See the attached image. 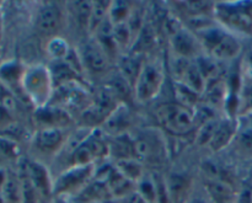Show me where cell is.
Wrapping results in <instances>:
<instances>
[{
    "mask_svg": "<svg viewBox=\"0 0 252 203\" xmlns=\"http://www.w3.org/2000/svg\"><path fill=\"white\" fill-rule=\"evenodd\" d=\"M110 4L111 1H93V11H91L89 32H91L93 34H95L96 30L107 19Z\"/></svg>",
    "mask_w": 252,
    "mask_h": 203,
    "instance_id": "30",
    "label": "cell"
},
{
    "mask_svg": "<svg viewBox=\"0 0 252 203\" xmlns=\"http://www.w3.org/2000/svg\"><path fill=\"white\" fill-rule=\"evenodd\" d=\"M69 52H70V47H69L68 42L62 38V37H53L48 42V46H47V53L49 54V57L53 61L65 59Z\"/></svg>",
    "mask_w": 252,
    "mask_h": 203,
    "instance_id": "31",
    "label": "cell"
},
{
    "mask_svg": "<svg viewBox=\"0 0 252 203\" xmlns=\"http://www.w3.org/2000/svg\"><path fill=\"white\" fill-rule=\"evenodd\" d=\"M78 54L83 69L89 71V73L101 74L105 73L106 69L108 68L110 57L101 48V46L96 42V39L86 41L85 43L81 44Z\"/></svg>",
    "mask_w": 252,
    "mask_h": 203,
    "instance_id": "9",
    "label": "cell"
},
{
    "mask_svg": "<svg viewBox=\"0 0 252 203\" xmlns=\"http://www.w3.org/2000/svg\"><path fill=\"white\" fill-rule=\"evenodd\" d=\"M19 153L16 144L11 139L0 137V155L4 158H15Z\"/></svg>",
    "mask_w": 252,
    "mask_h": 203,
    "instance_id": "37",
    "label": "cell"
},
{
    "mask_svg": "<svg viewBox=\"0 0 252 203\" xmlns=\"http://www.w3.org/2000/svg\"><path fill=\"white\" fill-rule=\"evenodd\" d=\"M240 71L244 79H246L248 81H252V49L248 51V53L244 56L243 63L240 66Z\"/></svg>",
    "mask_w": 252,
    "mask_h": 203,
    "instance_id": "38",
    "label": "cell"
},
{
    "mask_svg": "<svg viewBox=\"0 0 252 203\" xmlns=\"http://www.w3.org/2000/svg\"><path fill=\"white\" fill-rule=\"evenodd\" d=\"M108 144V158L115 162L127 159H135L134 153V138L130 137L128 133L107 137Z\"/></svg>",
    "mask_w": 252,
    "mask_h": 203,
    "instance_id": "16",
    "label": "cell"
},
{
    "mask_svg": "<svg viewBox=\"0 0 252 203\" xmlns=\"http://www.w3.org/2000/svg\"><path fill=\"white\" fill-rule=\"evenodd\" d=\"M236 133H238V126L233 118L229 117L226 120H219L213 137L209 140L208 147L213 152H219L235 139Z\"/></svg>",
    "mask_w": 252,
    "mask_h": 203,
    "instance_id": "17",
    "label": "cell"
},
{
    "mask_svg": "<svg viewBox=\"0 0 252 203\" xmlns=\"http://www.w3.org/2000/svg\"><path fill=\"white\" fill-rule=\"evenodd\" d=\"M66 138L62 127H43L36 133L33 144L37 150L44 154L59 153Z\"/></svg>",
    "mask_w": 252,
    "mask_h": 203,
    "instance_id": "12",
    "label": "cell"
},
{
    "mask_svg": "<svg viewBox=\"0 0 252 203\" xmlns=\"http://www.w3.org/2000/svg\"><path fill=\"white\" fill-rule=\"evenodd\" d=\"M133 11V7L129 2L127 1H111L110 7H108L107 17L111 24L115 25L125 24L128 21L130 14Z\"/></svg>",
    "mask_w": 252,
    "mask_h": 203,
    "instance_id": "26",
    "label": "cell"
},
{
    "mask_svg": "<svg viewBox=\"0 0 252 203\" xmlns=\"http://www.w3.org/2000/svg\"><path fill=\"white\" fill-rule=\"evenodd\" d=\"M115 167L117 168L127 179H129L130 181H133L134 184H137V182L145 175L144 172H143L142 163L138 162L137 159L120 160V162H116Z\"/></svg>",
    "mask_w": 252,
    "mask_h": 203,
    "instance_id": "28",
    "label": "cell"
},
{
    "mask_svg": "<svg viewBox=\"0 0 252 203\" xmlns=\"http://www.w3.org/2000/svg\"><path fill=\"white\" fill-rule=\"evenodd\" d=\"M153 177H154L155 187H157V203H171L166 180L160 175H154Z\"/></svg>",
    "mask_w": 252,
    "mask_h": 203,
    "instance_id": "36",
    "label": "cell"
},
{
    "mask_svg": "<svg viewBox=\"0 0 252 203\" xmlns=\"http://www.w3.org/2000/svg\"><path fill=\"white\" fill-rule=\"evenodd\" d=\"M169 43L174 56L180 57V58L194 61L199 56H202V52H203V48L193 31L185 26L171 37H169Z\"/></svg>",
    "mask_w": 252,
    "mask_h": 203,
    "instance_id": "8",
    "label": "cell"
},
{
    "mask_svg": "<svg viewBox=\"0 0 252 203\" xmlns=\"http://www.w3.org/2000/svg\"><path fill=\"white\" fill-rule=\"evenodd\" d=\"M165 81V70L158 59H145L140 73L133 86V94L138 102H149L161 91Z\"/></svg>",
    "mask_w": 252,
    "mask_h": 203,
    "instance_id": "3",
    "label": "cell"
},
{
    "mask_svg": "<svg viewBox=\"0 0 252 203\" xmlns=\"http://www.w3.org/2000/svg\"><path fill=\"white\" fill-rule=\"evenodd\" d=\"M64 16L62 9L54 2H46L39 7L36 16V26L44 34H53L62 29Z\"/></svg>",
    "mask_w": 252,
    "mask_h": 203,
    "instance_id": "11",
    "label": "cell"
},
{
    "mask_svg": "<svg viewBox=\"0 0 252 203\" xmlns=\"http://www.w3.org/2000/svg\"><path fill=\"white\" fill-rule=\"evenodd\" d=\"M186 203H211L209 202L208 197L199 196V195H196V196H189V200H187Z\"/></svg>",
    "mask_w": 252,
    "mask_h": 203,
    "instance_id": "42",
    "label": "cell"
},
{
    "mask_svg": "<svg viewBox=\"0 0 252 203\" xmlns=\"http://www.w3.org/2000/svg\"><path fill=\"white\" fill-rule=\"evenodd\" d=\"M0 203H5V201H4V197H2L1 192H0Z\"/></svg>",
    "mask_w": 252,
    "mask_h": 203,
    "instance_id": "45",
    "label": "cell"
},
{
    "mask_svg": "<svg viewBox=\"0 0 252 203\" xmlns=\"http://www.w3.org/2000/svg\"><path fill=\"white\" fill-rule=\"evenodd\" d=\"M12 123L11 111L7 110L2 103H0V130L7 128Z\"/></svg>",
    "mask_w": 252,
    "mask_h": 203,
    "instance_id": "40",
    "label": "cell"
},
{
    "mask_svg": "<svg viewBox=\"0 0 252 203\" xmlns=\"http://www.w3.org/2000/svg\"><path fill=\"white\" fill-rule=\"evenodd\" d=\"M108 197H111V194L106 182L93 177V180L78 194L74 195L71 200L73 203H97L105 201Z\"/></svg>",
    "mask_w": 252,
    "mask_h": 203,
    "instance_id": "18",
    "label": "cell"
},
{
    "mask_svg": "<svg viewBox=\"0 0 252 203\" xmlns=\"http://www.w3.org/2000/svg\"><path fill=\"white\" fill-rule=\"evenodd\" d=\"M167 189H169L170 202L171 203H186L189 200V191L191 189V181L186 175L171 174L166 179Z\"/></svg>",
    "mask_w": 252,
    "mask_h": 203,
    "instance_id": "21",
    "label": "cell"
},
{
    "mask_svg": "<svg viewBox=\"0 0 252 203\" xmlns=\"http://www.w3.org/2000/svg\"><path fill=\"white\" fill-rule=\"evenodd\" d=\"M159 125L174 135H185L196 126V117L192 108L179 102H166L157 108Z\"/></svg>",
    "mask_w": 252,
    "mask_h": 203,
    "instance_id": "4",
    "label": "cell"
},
{
    "mask_svg": "<svg viewBox=\"0 0 252 203\" xmlns=\"http://www.w3.org/2000/svg\"><path fill=\"white\" fill-rule=\"evenodd\" d=\"M130 123H132V117H130L129 108L125 102H120L106 118L100 130L105 133L106 137H116L127 133Z\"/></svg>",
    "mask_w": 252,
    "mask_h": 203,
    "instance_id": "13",
    "label": "cell"
},
{
    "mask_svg": "<svg viewBox=\"0 0 252 203\" xmlns=\"http://www.w3.org/2000/svg\"><path fill=\"white\" fill-rule=\"evenodd\" d=\"M48 68L49 71H51L54 89L61 88V86L66 85V84L75 83V81H79V78H80V74L65 59L53 61V63Z\"/></svg>",
    "mask_w": 252,
    "mask_h": 203,
    "instance_id": "20",
    "label": "cell"
},
{
    "mask_svg": "<svg viewBox=\"0 0 252 203\" xmlns=\"http://www.w3.org/2000/svg\"><path fill=\"white\" fill-rule=\"evenodd\" d=\"M121 203H148V202L145 201V200L138 194L137 190H135V191H133L132 194L127 195L126 197L121 199Z\"/></svg>",
    "mask_w": 252,
    "mask_h": 203,
    "instance_id": "41",
    "label": "cell"
},
{
    "mask_svg": "<svg viewBox=\"0 0 252 203\" xmlns=\"http://www.w3.org/2000/svg\"><path fill=\"white\" fill-rule=\"evenodd\" d=\"M37 120L43 127H63L69 120L68 113L58 107H42L37 108Z\"/></svg>",
    "mask_w": 252,
    "mask_h": 203,
    "instance_id": "23",
    "label": "cell"
},
{
    "mask_svg": "<svg viewBox=\"0 0 252 203\" xmlns=\"http://www.w3.org/2000/svg\"><path fill=\"white\" fill-rule=\"evenodd\" d=\"M0 192L4 197L5 203H24L21 184L17 175L7 174Z\"/></svg>",
    "mask_w": 252,
    "mask_h": 203,
    "instance_id": "24",
    "label": "cell"
},
{
    "mask_svg": "<svg viewBox=\"0 0 252 203\" xmlns=\"http://www.w3.org/2000/svg\"><path fill=\"white\" fill-rule=\"evenodd\" d=\"M25 69L17 62H6L0 64V79L7 85L21 86V79L24 75Z\"/></svg>",
    "mask_w": 252,
    "mask_h": 203,
    "instance_id": "25",
    "label": "cell"
},
{
    "mask_svg": "<svg viewBox=\"0 0 252 203\" xmlns=\"http://www.w3.org/2000/svg\"><path fill=\"white\" fill-rule=\"evenodd\" d=\"M105 182L110 190L111 196H115L120 200L137 190V184L127 179L115 165H112L108 171Z\"/></svg>",
    "mask_w": 252,
    "mask_h": 203,
    "instance_id": "19",
    "label": "cell"
},
{
    "mask_svg": "<svg viewBox=\"0 0 252 203\" xmlns=\"http://www.w3.org/2000/svg\"><path fill=\"white\" fill-rule=\"evenodd\" d=\"M137 191L148 203H157V187L153 176H144L137 182Z\"/></svg>",
    "mask_w": 252,
    "mask_h": 203,
    "instance_id": "33",
    "label": "cell"
},
{
    "mask_svg": "<svg viewBox=\"0 0 252 203\" xmlns=\"http://www.w3.org/2000/svg\"><path fill=\"white\" fill-rule=\"evenodd\" d=\"M134 153L138 162L148 164L161 163L166 155L164 139L153 131H145L134 138Z\"/></svg>",
    "mask_w": 252,
    "mask_h": 203,
    "instance_id": "7",
    "label": "cell"
},
{
    "mask_svg": "<svg viewBox=\"0 0 252 203\" xmlns=\"http://www.w3.org/2000/svg\"><path fill=\"white\" fill-rule=\"evenodd\" d=\"M108 158L107 137L100 128H94L90 135L66 158V168L96 165L98 160Z\"/></svg>",
    "mask_w": 252,
    "mask_h": 203,
    "instance_id": "2",
    "label": "cell"
},
{
    "mask_svg": "<svg viewBox=\"0 0 252 203\" xmlns=\"http://www.w3.org/2000/svg\"><path fill=\"white\" fill-rule=\"evenodd\" d=\"M238 148L245 155H252V130H244L243 132L236 133L235 139Z\"/></svg>",
    "mask_w": 252,
    "mask_h": 203,
    "instance_id": "35",
    "label": "cell"
},
{
    "mask_svg": "<svg viewBox=\"0 0 252 203\" xmlns=\"http://www.w3.org/2000/svg\"><path fill=\"white\" fill-rule=\"evenodd\" d=\"M21 89L37 108L48 106L54 94L53 80L48 67L34 64L25 69L21 79Z\"/></svg>",
    "mask_w": 252,
    "mask_h": 203,
    "instance_id": "1",
    "label": "cell"
},
{
    "mask_svg": "<svg viewBox=\"0 0 252 203\" xmlns=\"http://www.w3.org/2000/svg\"><path fill=\"white\" fill-rule=\"evenodd\" d=\"M96 165L73 167L63 170L56 180H53V195L57 197H73L93 180Z\"/></svg>",
    "mask_w": 252,
    "mask_h": 203,
    "instance_id": "6",
    "label": "cell"
},
{
    "mask_svg": "<svg viewBox=\"0 0 252 203\" xmlns=\"http://www.w3.org/2000/svg\"><path fill=\"white\" fill-rule=\"evenodd\" d=\"M219 120L217 117L211 118V120L206 121V122L201 123V127L198 128V132H197L196 140L198 144L201 145H208L209 140L213 137V133L216 131L217 125H218Z\"/></svg>",
    "mask_w": 252,
    "mask_h": 203,
    "instance_id": "34",
    "label": "cell"
},
{
    "mask_svg": "<svg viewBox=\"0 0 252 203\" xmlns=\"http://www.w3.org/2000/svg\"><path fill=\"white\" fill-rule=\"evenodd\" d=\"M2 34H4V22H2V16L0 14V42L2 39Z\"/></svg>",
    "mask_w": 252,
    "mask_h": 203,
    "instance_id": "44",
    "label": "cell"
},
{
    "mask_svg": "<svg viewBox=\"0 0 252 203\" xmlns=\"http://www.w3.org/2000/svg\"><path fill=\"white\" fill-rule=\"evenodd\" d=\"M175 96H176V102L189 108H196L197 102H198L197 100L199 98L198 94L180 83H175Z\"/></svg>",
    "mask_w": 252,
    "mask_h": 203,
    "instance_id": "32",
    "label": "cell"
},
{
    "mask_svg": "<svg viewBox=\"0 0 252 203\" xmlns=\"http://www.w3.org/2000/svg\"><path fill=\"white\" fill-rule=\"evenodd\" d=\"M27 171L38 195L39 203H49L53 195V180L49 171L38 162H27Z\"/></svg>",
    "mask_w": 252,
    "mask_h": 203,
    "instance_id": "10",
    "label": "cell"
},
{
    "mask_svg": "<svg viewBox=\"0 0 252 203\" xmlns=\"http://www.w3.org/2000/svg\"><path fill=\"white\" fill-rule=\"evenodd\" d=\"M113 38H115L116 46H117L120 52L127 51V49L130 51L132 49L134 36H133L127 22L113 26Z\"/></svg>",
    "mask_w": 252,
    "mask_h": 203,
    "instance_id": "29",
    "label": "cell"
},
{
    "mask_svg": "<svg viewBox=\"0 0 252 203\" xmlns=\"http://www.w3.org/2000/svg\"><path fill=\"white\" fill-rule=\"evenodd\" d=\"M235 203H252V185H244L240 192L236 195Z\"/></svg>",
    "mask_w": 252,
    "mask_h": 203,
    "instance_id": "39",
    "label": "cell"
},
{
    "mask_svg": "<svg viewBox=\"0 0 252 203\" xmlns=\"http://www.w3.org/2000/svg\"><path fill=\"white\" fill-rule=\"evenodd\" d=\"M71 11H73L74 21L79 27L89 31L91 11H93V1H71Z\"/></svg>",
    "mask_w": 252,
    "mask_h": 203,
    "instance_id": "27",
    "label": "cell"
},
{
    "mask_svg": "<svg viewBox=\"0 0 252 203\" xmlns=\"http://www.w3.org/2000/svg\"><path fill=\"white\" fill-rule=\"evenodd\" d=\"M204 191L211 203H235L236 194L234 186L225 181L206 177Z\"/></svg>",
    "mask_w": 252,
    "mask_h": 203,
    "instance_id": "15",
    "label": "cell"
},
{
    "mask_svg": "<svg viewBox=\"0 0 252 203\" xmlns=\"http://www.w3.org/2000/svg\"><path fill=\"white\" fill-rule=\"evenodd\" d=\"M251 4H216L213 12L221 27L234 34H252Z\"/></svg>",
    "mask_w": 252,
    "mask_h": 203,
    "instance_id": "5",
    "label": "cell"
},
{
    "mask_svg": "<svg viewBox=\"0 0 252 203\" xmlns=\"http://www.w3.org/2000/svg\"><path fill=\"white\" fill-rule=\"evenodd\" d=\"M144 61L145 59L142 58V54L132 53V52L121 59L120 74L132 86V89L134 86L138 75H139L140 69H142L143 64H144Z\"/></svg>",
    "mask_w": 252,
    "mask_h": 203,
    "instance_id": "22",
    "label": "cell"
},
{
    "mask_svg": "<svg viewBox=\"0 0 252 203\" xmlns=\"http://www.w3.org/2000/svg\"><path fill=\"white\" fill-rule=\"evenodd\" d=\"M6 172L2 171V170H0V190H1L2 185H4L5 180H6Z\"/></svg>",
    "mask_w": 252,
    "mask_h": 203,
    "instance_id": "43",
    "label": "cell"
},
{
    "mask_svg": "<svg viewBox=\"0 0 252 203\" xmlns=\"http://www.w3.org/2000/svg\"><path fill=\"white\" fill-rule=\"evenodd\" d=\"M241 51H243V44L239 37L228 31L218 42V44L212 49L208 57L214 59L217 63H225V62H233L234 59L238 58Z\"/></svg>",
    "mask_w": 252,
    "mask_h": 203,
    "instance_id": "14",
    "label": "cell"
}]
</instances>
